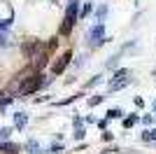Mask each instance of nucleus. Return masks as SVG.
<instances>
[{
    "label": "nucleus",
    "mask_w": 156,
    "mask_h": 154,
    "mask_svg": "<svg viewBox=\"0 0 156 154\" xmlns=\"http://www.w3.org/2000/svg\"><path fill=\"white\" fill-rule=\"evenodd\" d=\"M42 75H33V77H28L26 82L21 84V96H28V94H33V91H37L40 86H42Z\"/></svg>",
    "instance_id": "obj_2"
},
{
    "label": "nucleus",
    "mask_w": 156,
    "mask_h": 154,
    "mask_svg": "<svg viewBox=\"0 0 156 154\" xmlns=\"http://www.w3.org/2000/svg\"><path fill=\"white\" fill-rule=\"evenodd\" d=\"M70 58H72V51H63V54L58 56V61H56V63L51 65V72H54V75H61V72H63L65 68H68Z\"/></svg>",
    "instance_id": "obj_3"
},
{
    "label": "nucleus",
    "mask_w": 156,
    "mask_h": 154,
    "mask_svg": "<svg viewBox=\"0 0 156 154\" xmlns=\"http://www.w3.org/2000/svg\"><path fill=\"white\" fill-rule=\"evenodd\" d=\"M105 14H107V7H100V9H98V19H103Z\"/></svg>",
    "instance_id": "obj_11"
},
{
    "label": "nucleus",
    "mask_w": 156,
    "mask_h": 154,
    "mask_svg": "<svg viewBox=\"0 0 156 154\" xmlns=\"http://www.w3.org/2000/svg\"><path fill=\"white\" fill-rule=\"evenodd\" d=\"M119 117H121V110H110V112H107V119H119Z\"/></svg>",
    "instance_id": "obj_7"
},
{
    "label": "nucleus",
    "mask_w": 156,
    "mask_h": 154,
    "mask_svg": "<svg viewBox=\"0 0 156 154\" xmlns=\"http://www.w3.org/2000/svg\"><path fill=\"white\" fill-rule=\"evenodd\" d=\"M135 122H137V117L133 115V117H128V119H126V122H124V126L128 128V126H133V124H135Z\"/></svg>",
    "instance_id": "obj_9"
},
{
    "label": "nucleus",
    "mask_w": 156,
    "mask_h": 154,
    "mask_svg": "<svg viewBox=\"0 0 156 154\" xmlns=\"http://www.w3.org/2000/svg\"><path fill=\"white\" fill-rule=\"evenodd\" d=\"M77 5H79V0H70L68 2V12H65L63 26H61V35H70L72 33V26L77 21Z\"/></svg>",
    "instance_id": "obj_1"
},
{
    "label": "nucleus",
    "mask_w": 156,
    "mask_h": 154,
    "mask_svg": "<svg viewBox=\"0 0 156 154\" xmlns=\"http://www.w3.org/2000/svg\"><path fill=\"white\" fill-rule=\"evenodd\" d=\"M91 9H93V5H91V2H86V5H84V9H82V16H86V14L91 12Z\"/></svg>",
    "instance_id": "obj_10"
},
{
    "label": "nucleus",
    "mask_w": 156,
    "mask_h": 154,
    "mask_svg": "<svg viewBox=\"0 0 156 154\" xmlns=\"http://www.w3.org/2000/svg\"><path fill=\"white\" fill-rule=\"evenodd\" d=\"M103 98H105V96H93V98H91V105H98V103L103 101Z\"/></svg>",
    "instance_id": "obj_12"
},
{
    "label": "nucleus",
    "mask_w": 156,
    "mask_h": 154,
    "mask_svg": "<svg viewBox=\"0 0 156 154\" xmlns=\"http://www.w3.org/2000/svg\"><path fill=\"white\" fill-rule=\"evenodd\" d=\"M2 154H19V145H0Z\"/></svg>",
    "instance_id": "obj_6"
},
{
    "label": "nucleus",
    "mask_w": 156,
    "mask_h": 154,
    "mask_svg": "<svg viewBox=\"0 0 156 154\" xmlns=\"http://www.w3.org/2000/svg\"><path fill=\"white\" fill-rule=\"evenodd\" d=\"M128 75H130V72L126 70V68H124V70H117L114 79L110 82V91H117V89H121L124 84H128Z\"/></svg>",
    "instance_id": "obj_4"
},
{
    "label": "nucleus",
    "mask_w": 156,
    "mask_h": 154,
    "mask_svg": "<svg viewBox=\"0 0 156 154\" xmlns=\"http://www.w3.org/2000/svg\"><path fill=\"white\" fill-rule=\"evenodd\" d=\"M142 138H144V140H156V128H154V131H144Z\"/></svg>",
    "instance_id": "obj_8"
},
{
    "label": "nucleus",
    "mask_w": 156,
    "mask_h": 154,
    "mask_svg": "<svg viewBox=\"0 0 156 154\" xmlns=\"http://www.w3.org/2000/svg\"><path fill=\"white\" fill-rule=\"evenodd\" d=\"M103 38H105V26H103V24L93 26L91 33H89V42L96 47V45H100V42H103Z\"/></svg>",
    "instance_id": "obj_5"
},
{
    "label": "nucleus",
    "mask_w": 156,
    "mask_h": 154,
    "mask_svg": "<svg viewBox=\"0 0 156 154\" xmlns=\"http://www.w3.org/2000/svg\"><path fill=\"white\" fill-rule=\"evenodd\" d=\"M154 115H156V110H154Z\"/></svg>",
    "instance_id": "obj_13"
}]
</instances>
